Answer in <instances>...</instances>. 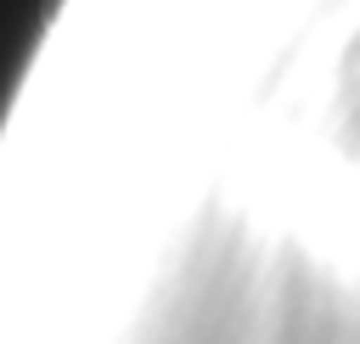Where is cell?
Returning a JSON list of instances; mask_svg holds the SVG:
<instances>
[{
    "instance_id": "1",
    "label": "cell",
    "mask_w": 360,
    "mask_h": 344,
    "mask_svg": "<svg viewBox=\"0 0 360 344\" xmlns=\"http://www.w3.org/2000/svg\"><path fill=\"white\" fill-rule=\"evenodd\" d=\"M281 344H360V299H332V293L287 276Z\"/></svg>"
},
{
    "instance_id": "2",
    "label": "cell",
    "mask_w": 360,
    "mask_h": 344,
    "mask_svg": "<svg viewBox=\"0 0 360 344\" xmlns=\"http://www.w3.org/2000/svg\"><path fill=\"white\" fill-rule=\"evenodd\" d=\"M51 11H56V0H0V118L22 85V68L51 23Z\"/></svg>"
}]
</instances>
